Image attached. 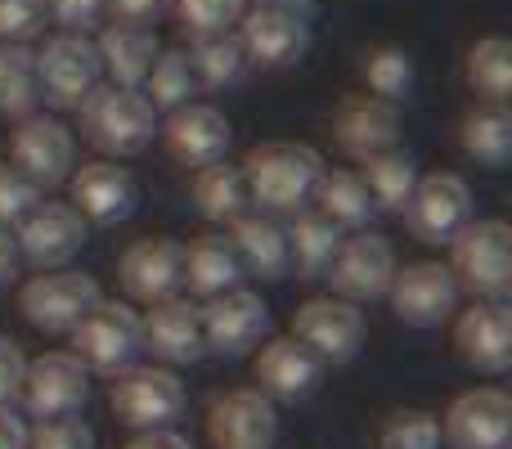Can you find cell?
I'll return each instance as SVG.
<instances>
[{"mask_svg":"<svg viewBox=\"0 0 512 449\" xmlns=\"http://www.w3.org/2000/svg\"><path fill=\"white\" fill-rule=\"evenodd\" d=\"M450 449H512V400L499 387L463 391L441 418Z\"/></svg>","mask_w":512,"mask_h":449,"instance_id":"2e32d148","label":"cell"},{"mask_svg":"<svg viewBox=\"0 0 512 449\" xmlns=\"http://www.w3.org/2000/svg\"><path fill=\"white\" fill-rule=\"evenodd\" d=\"M18 265H23V252H18L14 229L0 225V288H9L18 279Z\"/></svg>","mask_w":512,"mask_h":449,"instance_id":"7dc6e473","label":"cell"},{"mask_svg":"<svg viewBox=\"0 0 512 449\" xmlns=\"http://www.w3.org/2000/svg\"><path fill=\"white\" fill-rule=\"evenodd\" d=\"M99 301H104L99 283L81 270H63V265L59 270L36 274V279L23 283V292H18V310H23V319L32 328H41V333H54V337L72 333Z\"/></svg>","mask_w":512,"mask_h":449,"instance_id":"8992f818","label":"cell"},{"mask_svg":"<svg viewBox=\"0 0 512 449\" xmlns=\"http://www.w3.org/2000/svg\"><path fill=\"white\" fill-rule=\"evenodd\" d=\"M203 337H207V355L239 360V355H248L252 346H261L270 337V306L248 288H230L221 297H207Z\"/></svg>","mask_w":512,"mask_h":449,"instance_id":"5bb4252c","label":"cell"},{"mask_svg":"<svg viewBox=\"0 0 512 449\" xmlns=\"http://www.w3.org/2000/svg\"><path fill=\"white\" fill-rule=\"evenodd\" d=\"M36 203H41V189H36L14 162H0V225L14 229Z\"/></svg>","mask_w":512,"mask_h":449,"instance_id":"b9f144b4","label":"cell"},{"mask_svg":"<svg viewBox=\"0 0 512 449\" xmlns=\"http://www.w3.org/2000/svg\"><path fill=\"white\" fill-rule=\"evenodd\" d=\"M396 247L387 243L382 234H373L369 225L355 229L351 238H342V247H337L333 265H328L324 279H333V292L346 301H378L387 297L391 279H396Z\"/></svg>","mask_w":512,"mask_h":449,"instance_id":"30bf717a","label":"cell"},{"mask_svg":"<svg viewBox=\"0 0 512 449\" xmlns=\"http://www.w3.org/2000/svg\"><path fill=\"white\" fill-rule=\"evenodd\" d=\"M360 167H364L360 180H364V189H369L378 212H400V207L409 203V194H414V185H418V162L409 158L405 149L391 144V149L364 158Z\"/></svg>","mask_w":512,"mask_h":449,"instance_id":"e575fe53","label":"cell"},{"mask_svg":"<svg viewBox=\"0 0 512 449\" xmlns=\"http://www.w3.org/2000/svg\"><path fill=\"white\" fill-rule=\"evenodd\" d=\"M468 86L490 104H508L512 90V45L508 36H481L468 50Z\"/></svg>","mask_w":512,"mask_h":449,"instance_id":"8d00e7d4","label":"cell"},{"mask_svg":"<svg viewBox=\"0 0 512 449\" xmlns=\"http://www.w3.org/2000/svg\"><path fill=\"white\" fill-rule=\"evenodd\" d=\"M207 441L212 449H274L279 441V414L274 400L256 387L225 391L207 414Z\"/></svg>","mask_w":512,"mask_h":449,"instance_id":"d6986e66","label":"cell"},{"mask_svg":"<svg viewBox=\"0 0 512 449\" xmlns=\"http://www.w3.org/2000/svg\"><path fill=\"white\" fill-rule=\"evenodd\" d=\"M342 238H346L342 225H333L324 212H306L301 207L297 221L288 225V261L297 270V279H324Z\"/></svg>","mask_w":512,"mask_h":449,"instance_id":"f546056e","label":"cell"},{"mask_svg":"<svg viewBox=\"0 0 512 449\" xmlns=\"http://www.w3.org/2000/svg\"><path fill=\"white\" fill-rule=\"evenodd\" d=\"M459 144L472 162H481V167H490V171L508 167V158H512V113H508V104H490L486 99V104L468 108L463 122H459Z\"/></svg>","mask_w":512,"mask_h":449,"instance_id":"4dcf8cb0","label":"cell"},{"mask_svg":"<svg viewBox=\"0 0 512 449\" xmlns=\"http://www.w3.org/2000/svg\"><path fill=\"white\" fill-rule=\"evenodd\" d=\"M27 449H95V432L72 414L41 418V423L27 432Z\"/></svg>","mask_w":512,"mask_h":449,"instance_id":"60d3db41","label":"cell"},{"mask_svg":"<svg viewBox=\"0 0 512 449\" xmlns=\"http://www.w3.org/2000/svg\"><path fill=\"white\" fill-rule=\"evenodd\" d=\"M364 81H369V90L378 99H391V104L409 99V90H414V59H409V50H400V45L373 50L364 59Z\"/></svg>","mask_w":512,"mask_h":449,"instance_id":"f35d334b","label":"cell"},{"mask_svg":"<svg viewBox=\"0 0 512 449\" xmlns=\"http://www.w3.org/2000/svg\"><path fill=\"white\" fill-rule=\"evenodd\" d=\"M180 27L189 36H212V32H234L248 9V0H171Z\"/></svg>","mask_w":512,"mask_h":449,"instance_id":"ab89813d","label":"cell"},{"mask_svg":"<svg viewBox=\"0 0 512 449\" xmlns=\"http://www.w3.org/2000/svg\"><path fill=\"white\" fill-rule=\"evenodd\" d=\"M378 449H441V418L432 409H391L378 423Z\"/></svg>","mask_w":512,"mask_h":449,"instance_id":"74e56055","label":"cell"},{"mask_svg":"<svg viewBox=\"0 0 512 449\" xmlns=\"http://www.w3.org/2000/svg\"><path fill=\"white\" fill-rule=\"evenodd\" d=\"M189 63H194L198 90H230V86H239L252 68L239 32L194 36V45H189Z\"/></svg>","mask_w":512,"mask_h":449,"instance_id":"d6a6232c","label":"cell"},{"mask_svg":"<svg viewBox=\"0 0 512 449\" xmlns=\"http://www.w3.org/2000/svg\"><path fill=\"white\" fill-rule=\"evenodd\" d=\"M328 364L310 351L301 337H270L256 355L252 373H256V391L270 396L274 405H301L319 391Z\"/></svg>","mask_w":512,"mask_h":449,"instance_id":"9a60e30c","label":"cell"},{"mask_svg":"<svg viewBox=\"0 0 512 449\" xmlns=\"http://www.w3.org/2000/svg\"><path fill=\"white\" fill-rule=\"evenodd\" d=\"M14 167L32 180L36 189H59L63 180L77 167V144H72V131L59 122V117L32 113L18 122L14 131Z\"/></svg>","mask_w":512,"mask_h":449,"instance_id":"e0dca14e","label":"cell"},{"mask_svg":"<svg viewBox=\"0 0 512 449\" xmlns=\"http://www.w3.org/2000/svg\"><path fill=\"white\" fill-rule=\"evenodd\" d=\"M364 333V310L346 297H310L292 315V337H301L324 364H351L364 346Z\"/></svg>","mask_w":512,"mask_h":449,"instance_id":"8fae6325","label":"cell"},{"mask_svg":"<svg viewBox=\"0 0 512 449\" xmlns=\"http://www.w3.org/2000/svg\"><path fill=\"white\" fill-rule=\"evenodd\" d=\"M18 252H23L27 265L36 270H59L86 243V216L72 203H36L23 221L14 225Z\"/></svg>","mask_w":512,"mask_h":449,"instance_id":"ac0fdd59","label":"cell"},{"mask_svg":"<svg viewBox=\"0 0 512 449\" xmlns=\"http://www.w3.org/2000/svg\"><path fill=\"white\" fill-rule=\"evenodd\" d=\"M36 72H41V95L54 108H81V99L104 81V63L86 32H59L36 50Z\"/></svg>","mask_w":512,"mask_h":449,"instance_id":"ba28073f","label":"cell"},{"mask_svg":"<svg viewBox=\"0 0 512 449\" xmlns=\"http://www.w3.org/2000/svg\"><path fill=\"white\" fill-rule=\"evenodd\" d=\"M243 283V261L234 252L230 234H198L185 247V288L194 297H221Z\"/></svg>","mask_w":512,"mask_h":449,"instance_id":"83f0119b","label":"cell"},{"mask_svg":"<svg viewBox=\"0 0 512 449\" xmlns=\"http://www.w3.org/2000/svg\"><path fill=\"white\" fill-rule=\"evenodd\" d=\"M333 135L346 158L364 162L400 140V108L378 95H346L333 113Z\"/></svg>","mask_w":512,"mask_h":449,"instance_id":"d4e9b609","label":"cell"},{"mask_svg":"<svg viewBox=\"0 0 512 449\" xmlns=\"http://www.w3.org/2000/svg\"><path fill=\"white\" fill-rule=\"evenodd\" d=\"M108 400H113V414L135 432L171 427L185 414V382L171 369H158V364H131V369L113 373Z\"/></svg>","mask_w":512,"mask_h":449,"instance_id":"52a82bcc","label":"cell"},{"mask_svg":"<svg viewBox=\"0 0 512 449\" xmlns=\"http://www.w3.org/2000/svg\"><path fill=\"white\" fill-rule=\"evenodd\" d=\"M194 203H198V212L216 225L239 221V216L252 207V189H248V176H243L239 162L216 158V162H207V167H198Z\"/></svg>","mask_w":512,"mask_h":449,"instance_id":"f1b7e54d","label":"cell"},{"mask_svg":"<svg viewBox=\"0 0 512 449\" xmlns=\"http://www.w3.org/2000/svg\"><path fill=\"white\" fill-rule=\"evenodd\" d=\"M454 351L468 369L499 378L512 369V310L508 301H472L454 319Z\"/></svg>","mask_w":512,"mask_h":449,"instance_id":"ffe728a7","label":"cell"},{"mask_svg":"<svg viewBox=\"0 0 512 449\" xmlns=\"http://www.w3.org/2000/svg\"><path fill=\"white\" fill-rule=\"evenodd\" d=\"M450 274L477 301H508L512 292V229L504 221H468L450 243Z\"/></svg>","mask_w":512,"mask_h":449,"instance_id":"3957f363","label":"cell"},{"mask_svg":"<svg viewBox=\"0 0 512 449\" xmlns=\"http://www.w3.org/2000/svg\"><path fill=\"white\" fill-rule=\"evenodd\" d=\"M45 14L63 27V32H90L104 23L108 0H45Z\"/></svg>","mask_w":512,"mask_h":449,"instance_id":"ee69618b","label":"cell"},{"mask_svg":"<svg viewBox=\"0 0 512 449\" xmlns=\"http://www.w3.org/2000/svg\"><path fill=\"white\" fill-rule=\"evenodd\" d=\"M144 328V351H153L162 364H198L207 355V337H203V306L176 297L153 301L149 315L140 319Z\"/></svg>","mask_w":512,"mask_h":449,"instance_id":"cb8c5ba5","label":"cell"},{"mask_svg":"<svg viewBox=\"0 0 512 449\" xmlns=\"http://www.w3.org/2000/svg\"><path fill=\"white\" fill-rule=\"evenodd\" d=\"M162 140H167V153L180 162V167H207V162L225 158L230 153V117L212 104H180L167 113V122H158Z\"/></svg>","mask_w":512,"mask_h":449,"instance_id":"7402d4cb","label":"cell"},{"mask_svg":"<svg viewBox=\"0 0 512 449\" xmlns=\"http://www.w3.org/2000/svg\"><path fill=\"white\" fill-rule=\"evenodd\" d=\"M18 396H23L32 418L77 414L90 400V369L72 351H45L36 360H27Z\"/></svg>","mask_w":512,"mask_h":449,"instance_id":"4fadbf2b","label":"cell"},{"mask_svg":"<svg viewBox=\"0 0 512 449\" xmlns=\"http://www.w3.org/2000/svg\"><path fill=\"white\" fill-rule=\"evenodd\" d=\"M310 203H315V212H324L333 225L342 229H364L373 221V198L369 189H364V180L355 176V171H319L315 180V194H310Z\"/></svg>","mask_w":512,"mask_h":449,"instance_id":"836d02e7","label":"cell"},{"mask_svg":"<svg viewBox=\"0 0 512 449\" xmlns=\"http://www.w3.org/2000/svg\"><path fill=\"white\" fill-rule=\"evenodd\" d=\"M77 113L86 126V140L108 158H135L158 135V108L144 99V90L113 86V81L90 90Z\"/></svg>","mask_w":512,"mask_h":449,"instance_id":"6da1fadb","label":"cell"},{"mask_svg":"<svg viewBox=\"0 0 512 449\" xmlns=\"http://www.w3.org/2000/svg\"><path fill=\"white\" fill-rule=\"evenodd\" d=\"M0 449H27V423L14 414V405H0Z\"/></svg>","mask_w":512,"mask_h":449,"instance_id":"c3c4849f","label":"cell"},{"mask_svg":"<svg viewBox=\"0 0 512 449\" xmlns=\"http://www.w3.org/2000/svg\"><path fill=\"white\" fill-rule=\"evenodd\" d=\"M387 297H391V310H396L400 324L441 328L445 319H454V310H459V283H454L450 265L414 261V265H405V270H396Z\"/></svg>","mask_w":512,"mask_h":449,"instance_id":"7c38bea8","label":"cell"},{"mask_svg":"<svg viewBox=\"0 0 512 449\" xmlns=\"http://www.w3.org/2000/svg\"><path fill=\"white\" fill-rule=\"evenodd\" d=\"M239 41L256 68H292L310 50V9L297 0H274V5L243 9Z\"/></svg>","mask_w":512,"mask_h":449,"instance_id":"5b68a950","label":"cell"},{"mask_svg":"<svg viewBox=\"0 0 512 449\" xmlns=\"http://www.w3.org/2000/svg\"><path fill=\"white\" fill-rule=\"evenodd\" d=\"M68 185H72V207L95 225H122L140 212V185L117 162H86L81 171L68 176Z\"/></svg>","mask_w":512,"mask_h":449,"instance_id":"603a6c76","label":"cell"},{"mask_svg":"<svg viewBox=\"0 0 512 449\" xmlns=\"http://www.w3.org/2000/svg\"><path fill=\"white\" fill-rule=\"evenodd\" d=\"M95 50H99V63H104V77L113 81V86L140 90L162 45L149 23H122V18H113V23L99 32Z\"/></svg>","mask_w":512,"mask_h":449,"instance_id":"484cf974","label":"cell"},{"mask_svg":"<svg viewBox=\"0 0 512 449\" xmlns=\"http://www.w3.org/2000/svg\"><path fill=\"white\" fill-rule=\"evenodd\" d=\"M230 243L243 261V274L256 279H283L292 270L288 261V229L270 216H252L243 212L239 221H230Z\"/></svg>","mask_w":512,"mask_h":449,"instance_id":"4316f807","label":"cell"},{"mask_svg":"<svg viewBox=\"0 0 512 449\" xmlns=\"http://www.w3.org/2000/svg\"><path fill=\"white\" fill-rule=\"evenodd\" d=\"M171 9V0H108V14L122 23H158Z\"/></svg>","mask_w":512,"mask_h":449,"instance_id":"bcb514c9","label":"cell"},{"mask_svg":"<svg viewBox=\"0 0 512 449\" xmlns=\"http://www.w3.org/2000/svg\"><path fill=\"white\" fill-rule=\"evenodd\" d=\"M194 95H198V77L194 63H189V50H158L149 77H144V99L158 113H171V108L189 104Z\"/></svg>","mask_w":512,"mask_h":449,"instance_id":"d590c367","label":"cell"},{"mask_svg":"<svg viewBox=\"0 0 512 449\" xmlns=\"http://www.w3.org/2000/svg\"><path fill=\"white\" fill-rule=\"evenodd\" d=\"M117 279H122L126 297L140 301V306L176 297L185 288V243H176V238H140L122 256Z\"/></svg>","mask_w":512,"mask_h":449,"instance_id":"44dd1931","label":"cell"},{"mask_svg":"<svg viewBox=\"0 0 512 449\" xmlns=\"http://www.w3.org/2000/svg\"><path fill=\"white\" fill-rule=\"evenodd\" d=\"M256 5H274V0H256Z\"/></svg>","mask_w":512,"mask_h":449,"instance_id":"f907efd6","label":"cell"},{"mask_svg":"<svg viewBox=\"0 0 512 449\" xmlns=\"http://www.w3.org/2000/svg\"><path fill=\"white\" fill-rule=\"evenodd\" d=\"M23 369H27V355L18 351V342L0 337V405H14L18 387H23Z\"/></svg>","mask_w":512,"mask_h":449,"instance_id":"f6af8a7d","label":"cell"},{"mask_svg":"<svg viewBox=\"0 0 512 449\" xmlns=\"http://www.w3.org/2000/svg\"><path fill=\"white\" fill-rule=\"evenodd\" d=\"M68 337H72V355H77L90 373H104V378L131 369L144 351L140 315H135L126 301H99Z\"/></svg>","mask_w":512,"mask_h":449,"instance_id":"277c9868","label":"cell"},{"mask_svg":"<svg viewBox=\"0 0 512 449\" xmlns=\"http://www.w3.org/2000/svg\"><path fill=\"white\" fill-rule=\"evenodd\" d=\"M126 449H194L185 441V436H176L171 427H149V432H140Z\"/></svg>","mask_w":512,"mask_h":449,"instance_id":"681fc988","label":"cell"},{"mask_svg":"<svg viewBox=\"0 0 512 449\" xmlns=\"http://www.w3.org/2000/svg\"><path fill=\"white\" fill-rule=\"evenodd\" d=\"M41 72L27 41H0V117H32L41 108Z\"/></svg>","mask_w":512,"mask_h":449,"instance_id":"1f68e13d","label":"cell"},{"mask_svg":"<svg viewBox=\"0 0 512 449\" xmlns=\"http://www.w3.org/2000/svg\"><path fill=\"white\" fill-rule=\"evenodd\" d=\"M409 234L427 247H450L454 234L472 221V189L463 185L450 171H436V176H418L409 203L400 207Z\"/></svg>","mask_w":512,"mask_h":449,"instance_id":"9c48e42d","label":"cell"},{"mask_svg":"<svg viewBox=\"0 0 512 449\" xmlns=\"http://www.w3.org/2000/svg\"><path fill=\"white\" fill-rule=\"evenodd\" d=\"M45 0H0V41H32L45 32Z\"/></svg>","mask_w":512,"mask_h":449,"instance_id":"7bdbcfd3","label":"cell"},{"mask_svg":"<svg viewBox=\"0 0 512 449\" xmlns=\"http://www.w3.org/2000/svg\"><path fill=\"white\" fill-rule=\"evenodd\" d=\"M239 167L248 176L252 203H261L265 212H301L310 203V194H315L324 158L310 144L274 140V144H256Z\"/></svg>","mask_w":512,"mask_h":449,"instance_id":"7a4b0ae2","label":"cell"}]
</instances>
